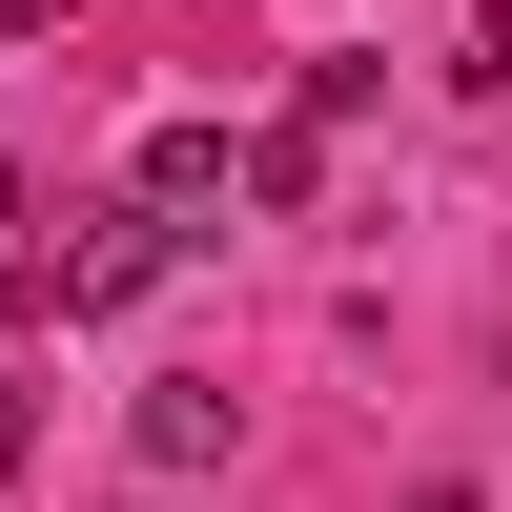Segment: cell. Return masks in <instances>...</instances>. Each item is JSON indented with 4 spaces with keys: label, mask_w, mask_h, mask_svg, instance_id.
I'll return each mask as SVG.
<instances>
[{
    "label": "cell",
    "mask_w": 512,
    "mask_h": 512,
    "mask_svg": "<svg viewBox=\"0 0 512 512\" xmlns=\"http://www.w3.org/2000/svg\"><path fill=\"white\" fill-rule=\"evenodd\" d=\"M123 185H144L164 226L205 246V226H226V205H246V144H226V123H144V164H123Z\"/></svg>",
    "instance_id": "2"
},
{
    "label": "cell",
    "mask_w": 512,
    "mask_h": 512,
    "mask_svg": "<svg viewBox=\"0 0 512 512\" xmlns=\"http://www.w3.org/2000/svg\"><path fill=\"white\" fill-rule=\"evenodd\" d=\"M410 512H472V492H410Z\"/></svg>",
    "instance_id": "8"
},
{
    "label": "cell",
    "mask_w": 512,
    "mask_h": 512,
    "mask_svg": "<svg viewBox=\"0 0 512 512\" xmlns=\"http://www.w3.org/2000/svg\"><path fill=\"white\" fill-rule=\"evenodd\" d=\"M451 82H472V103H512V0H472V41H451Z\"/></svg>",
    "instance_id": "4"
},
{
    "label": "cell",
    "mask_w": 512,
    "mask_h": 512,
    "mask_svg": "<svg viewBox=\"0 0 512 512\" xmlns=\"http://www.w3.org/2000/svg\"><path fill=\"white\" fill-rule=\"evenodd\" d=\"M0 492H21V410H0Z\"/></svg>",
    "instance_id": "6"
},
{
    "label": "cell",
    "mask_w": 512,
    "mask_h": 512,
    "mask_svg": "<svg viewBox=\"0 0 512 512\" xmlns=\"http://www.w3.org/2000/svg\"><path fill=\"white\" fill-rule=\"evenodd\" d=\"M164 246H185V226H164L144 185H123V205H62V226L21 246V328H103V308H144Z\"/></svg>",
    "instance_id": "1"
},
{
    "label": "cell",
    "mask_w": 512,
    "mask_h": 512,
    "mask_svg": "<svg viewBox=\"0 0 512 512\" xmlns=\"http://www.w3.org/2000/svg\"><path fill=\"white\" fill-rule=\"evenodd\" d=\"M41 21H62V0H0V41H41Z\"/></svg>",
    "instance_id": "5"
},
{
    "label": "cell",
    "mask_w": 512,
    "mask_h": 512,
    "mask_svg": "<svg viewBox=\"0 0 512 512\" xmlns=\"http://www.w3.org/2000/svg\"><path fill=\"white\" fill-rule=\"evenodd\" d=\"M226 451V390H144V472H205Z\"/></svg>",
    "instance_id": "3"
},
{
    "label": "cell",
    "mask_w": 512,
    "mask_h": 512,
    "mask_svg": "<svg viewBox=\"0 0 512 512\" xmlns=\"http://www.w3.org/2000/svg\"><path fill=\"white\" fill-rule=\"evenodd\" d=\"M0 226H21V164H0Z\"/></svg>",
    "instance_id": "7"
}]
</instances>
